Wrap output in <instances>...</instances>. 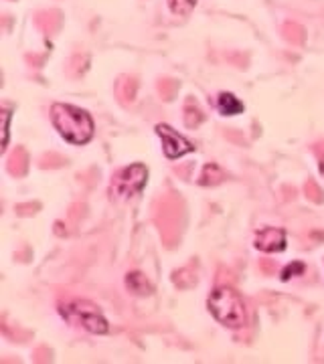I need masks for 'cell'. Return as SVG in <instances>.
<instances>
[{"mask_svg": "<svg viewBox=\"0 0 324 364\" xmlns=\"http://www.w3.org/2000/svg\"><path fill=\"white\" fill-rule=\"evenodd\" d=\"M53 126L67 142L83 146L93 136V119L88 112L67 104H55L51 107Z\"/></svg>", "mask_w": 324, "mask_h": 364, "instance_id": "6da1fadb", "label": "cell"}, {"mask_svg": "<svg viewBox=\"0 0 324 364\" xmlns=\"http://www.w3.org/2000/svg\"><path fill=\"white\" fill-rule=\"evenodd\" d=\"M209 312L215 316V320L227 328H241L246 324V306L239 294L231 287H217L209 296Z\"/></svg>", "mask_w": 324, "mask_h": 364, "instance_id": "7a4b0ae2", "label": "cell"}, {"mask_svg": "<svg viewBox=\"0 0 324 364\" xmlns=\"http://www.w3.org/2000/svg\"><path fill=\"white\" fill-rule=\"evenodd\" d=\"M59 312L65 320H69L71 324L83 326L85 330H90L91 334H105L108 332V322L98 310V306H93L85 299H71L65 301L59 308Z\"/></svg>", "mask_w": 324, "mask_h": 364, "instance_id": "3957f363", "label": "cell"}, {"mask_svg": "<svg viewBox=\"0 0 324 364\" xmlns=\"http://www.w3.org/2000/svg\"><path fill=\"white\" fill-rule=\"evenodd\" d=\"M146 181H148V170L142 164H134L130 168H124L112 181V186H110L112 198L122 200V198H130V196L138 195L144 188Z\"/></svg>", "mask_w": 324, "mask_h": 364, "instance_id": "277c9868", "label": "cell"}, {"mask_svg": "<svg viewBox=\"0 0 324 364\" xmlns=\"http://www.w3.org/2000/svg\"><path fill=\"white\" fill-rule=\"evenodd\" d=\"M156 134L162 138V150H164L167 158H181L194 150L193 144L189 142L187 138H182L181 134H177L167 124H158L156 126Z\"/></svg>", "mask_w": 324, "mask_h": 364, "instance_id": "5b68a950", "label": "cell"}, {"mask_svg": "<svg viewBox=\"0 0 324 364\" xmlns=\"http://www.w3.org/2000/svg\"><path fill=\"white\" fill-rule=\"evenodd\" d=\"M256 247L266 253H276V251H284L286 249V233L282 229H261L256 237Z\"/></svg>", "mask_w": 324, "mask_h": 364, "instance_id": "8992f818", "label": "cell"}, {"mask_svg": "<svg viewBox=\"0 0 324 364\" xmlns=\"http://www.w3.org/2000/svg\"><path fill=\"white\" fill-rule=\"evenodd\" d=\"M217 109H219L223 116H237L244 112V104L235 97L234 93H219L217 97Z\"/></svg>", "mask_w": 324, "mask_h": 364, "instance_id": "52a82bcc", "label": "cell"}, {"mask_svg": "<svg viewBox=\"0 0 324 364\" xmlns=\"http://www.w3.org/2000/svg\"><path fill=\"white\" fill-rule=\"evenodd\" d=\"M126 287H128L132 294H136V296H150V294H152V286L148 284V279L144 277L142 273L138 272L128 273V277H126Z\"/></svg>", "mask_w": 324, "mask_h": 364, "instance_id": "ba28073f", "label": "cell"}, {"mask_svg": "<svg viewBox=\"0 0 324 364\" xmlns=\"http://www.w3.org/2000/svg\"><path fill=\"white\" fill-rule=\"evenodd\" d=\"M225 178V174H223V170L217 166V164H207L205 170H203V174H201V184L203 186H207V184H217Z\"/></svg>", "mask_w": 324, "mask_h": 364, "instance_id": "9c48e42d", "label": "cell"}, {"mask_svg": "<svg viewBox=\"0 0 324 364\" xmlns=\"http://www.w3.org/2000/svg\"><path fill=\"white\" fill-rule=\"evenodd\" d=\"M170 11L179 16H189L191 11L197 6V0H169Z\"/></svg>", "mask_w": 324, "mask_h": 364, "instance_id": "30bf717a", "label": "cell"}, {"mask_svg": "<svg viewBox=\"0 0 324 364\" xmlns=\"http://www.w3.org/2000/svg\"><path fill=\"white\" fill-rule=\"evenodd\" d=\"M304 263H300V261H294V263H290L288 267H286L284 272H282V279L284 282H288L290 277H294V275H302L304 273Z\"/></svg>", "mask_w": 324, "mask_h": 364, "instance_id": "8fae6325", "label": "cell"}, {"mask_svg": "<svg viewBox=\"0 0 324 364\" xmlns=\"http://www.w3.org/2000/svg\"><path fill=\"white\" fill-rule=\"evenodd\" d=\"M2 117H4V146H6V142H9V117H11V114L4 112Z\"/></svg>", "mask_w": 324, "mask_h": 364, "instance_id": "7c38bea8", "label": "cell"}, {"mask_svg": "<svg viewBox=\"0 0 324 364\" xmlns=\"http://www.w3.org/2000/svg\"><path fill=\"white\" fill-rule=\"evenodd\" d=\"M320 170H323V174H324V162H323V166H320Z\"/></svg>", "mask_w": 324, "mask_h": 364, "instance_id": "4fadbf2b", "label": "cell"}]
</instances>
